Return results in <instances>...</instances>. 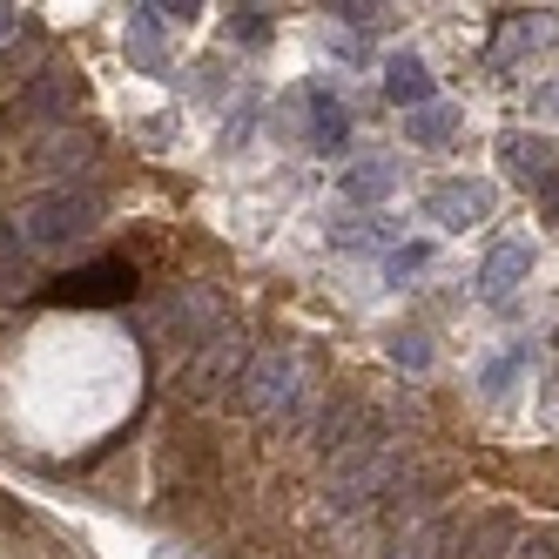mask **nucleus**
I'll list each match as a JSON object with an SVG mask.
<instances>
[{
    "label": "nucleus",
    "instance_id": "6ab92c4d",
    "mask_svg": "<svg viewBox=\"0 0 559 559\" xmlns=\"http://www.w3.org/2000/svg\"><path fill=\"white\" fill-rule=\"evenodd\" d=\"M506 559H559V539H526V546L506 552Z\"/></svg>",
    "mask_w": 559,
    "mask_h": 559
},
{
    "label": "nucleus",
    "instance_id": "6e6552de",
    "mask_svg": "<svg viewBox=\"0 0 559 559\" xmlns=\"http://www.w3.org/2000/svg\"><path fill=\"white\" fill-rule=\"evenodd\" d=\"M425 210H431L438 223L465 229V223H478V216L492 210V189H478V182H452V189H431V195H425Z\"/></svg>",
    "mask_w": 559,
    "mask_h": 559
},
{
    "label": "nucleus",
    "instance_id": "9d476101",
    "mask_svg": "<svg viewBox=\"0 0 559 559\" xmlns=\"http://www.w3.org/2000/svg\"><path fill=\"white\" fill-rule=\"evenodd\" d=\"M526 270H533V243H506V250L486 257V270H478V290H486V297H506Z\"/></svg>",
    "mask_w": 559,
    "mask_h": 559
},
{
    "label": "nucleus",
    "instance_id": "7ed1b4c3",
    "mask_svg": "<svg viewBox=\"0 0 559 559\" xmlns=\"http://www.w3.org/2000/svg\"><path fill=\"white\" fill-rule=\"evenodd\" d=\"M142 324H148V337L210 344V337H223V331H229V317H223L216 290H203V284H182V290H169L163 304H148V310H142Z\"/></svg>",
    "mask_w": 559,
    "mask_h": 559
},
{
    "label": "nucleus",
    "instance_id": "ddd939ff",
    "mask_svg": "<svg viewBox=\"0 0 559 559\" xmlns=\"http://www.w3.org/2000/svg\"><path fill=\"white\" fill-rule=\"evenodd\" d=\"M499 163H506L519 182H539V176L552 169V148H546L539 135H506V142H499Z\"/></svg>",
    "mask_w": 559,
    "mask_h": 559
},
{
    "label": "nucleus",
    "instance_id": "f3484780",
    "mask_svg": "<svg viewBox=\"0 0 559 559\" xmlns=\"http://www.w3.org/2000/svg\"><path fill=\"white\" fill-rule=\"evenodd\" d=\"M229 34H243V41H263V34H270L263 8H236V14H229Z\"/></svg>",
    "mask_w": 559,
    "mask_h": 559
},
{
    "label": "nucleus",
    "instance_id": "423d86ee",
    "mask_svg": "<svg viewBox=\"0 0 559 559\" xmlns=\"http://www.w3.org/2000/svg\"><path fill=\"white\" fill-rule=\"evenodd\" d=\"M135 297V270L129 257H95L82 270H68L48 284V304H129Z\"/></svg>",
    "mask_w": 559,
    "mask_h": 559
},
{
    "label": "nucleus",
    "instance_id": "412c9836",
    "mask_svg": "<svg viewBox=\"0 0 559 559\" xmlns=\"http://www.w3.org/2000/svg\"><path fill=\"white\" fill-rule=\"evenodd\" d=\"M397 357H405V365H412V371H418V365H425V357H431V350H425V344H418V337H405V344H397Z\"/></svg>",
    "mask_w": 559,
    "mask_h": 559
},
{
    "label": "nucleus",
    "instance_id": "2eb2a0df",
    "mask_svg": "<svg viewBox=\"0 0 559 559\" xmlns=\"http://www.w3.org/2000/svg\"><path fill=\"white\" fill-rule=\"evenodd\" d=\"M452 135H459V108H418L412 115V142L431 148V142H452Z\"/></svg>",
    "mask_w": 559,
    "mask_h": 559
},
{
    "label": "nucleus",
    "instance_id": "f03ea898",
    "mask_svg": "<svg viewBox=\"0 0 559 559\" xmlns=\"http://www.w3.org/2000/svg\"><path fill=\"white\" fill-rule=\"evenodd\" d=\"M297 397H304V357H297V344H263L250 357L243 384H236V405H243L250 418H284V412H297Z\"/></svg>",
    "mask_w": 559,
    "mask_h": 559
},
{
    "label": "nucleus",
    "instance_id": "a211bd4d",
    "mask_svg": "<svg viewBox=\"0 0 559 559\" xmlns=\"http://www.w3.org/2000/svg\"><path fill=\"white\" fill-rule=\"evenodd\" d=\"M519 365H526V350H512V357H499V365H486V391L512 384V378H519Z\"/></svg>",
    "mask_w": 559,
    "mask_h": 559
},
{
    "label": "nucleus",
    "instance_id": "4be33fe9",
    "mask_svg": "<svg viewBox=\"0 0 559 559\" xmlns=\"http://www.w3.org/2000/svg\"><path fill=\"white\" fill-rule=\"evenodd\" d=\"M14 27H21V14H14V8H0V41H8Z\"/></svg>",
    "mask_w": 559,
    "mask_h": 559
},
{
    "label": "nucleus",
    "instance_id": "0eeeda50",
    "mask_svg": "<svg viewBox=\"0 0 559 559\" xmlns=\"http://www.w3.org/2000/svg\"><path fill=\"white\" fill-rule=\"evenodd\" d=\"M88 163H95V135L74 129V122H61L41 148H34V169H41V176H74V169H88Z\"/></svg>",
    "mask_w": 559,
    "mask_h": 559
},
{
    "label": "nucleus",
    "instance_id": "39448f33",
    "mask_svg": "<svg viewBox=\"0 0 559 559\" xmlns=\"http://www.w3.org/2000/svg\"><path fill=\"white\" fill-rule=\"evenodd\" d=\"M243 371H250V350H243V337L236 331H223V337H210V344H195V357L182 365V397H195V405H210V397H223V391H236L243 384Z\"/></svg>",
    "mask_w": 559,
    "mask_h": 559
},
{
    "label": "nucleus",
    "instance_id": "f257e3e1",
    "mask_svg": "<svg viewBox=\"0 0 559 559\" xmlns=\"http://www.w3.org/2000/svg\"><path fill=\"white\" fill-rule=\"evenodd\" d=\"M397 486V438L384 431H365L350 452H337V472H331V506L350 512V506H371Z\"/></svg>",
    "mask_w": 559,
    "mask_h": 559
},
{
    "label": "nucleus",
    "instance_id": "f8f14e48",
    "mask_svg": "<svg viewBox=\"0 0 559 559\" xmlns=\"http://www.w3.org/2000/svg\"><path fill=\"white\" fill-rule=\"evenodd\" d=\"M21 115H27V122H34V115H55V129L68 122V108H74V88L61 82V74H41V82H34V88H21V102H14Z\"/></svg>",
    "mask_w": 559,
    "mask_h": 559
},
{
    "label": "nucleus",
    "instance_id": "20e7f679",
    "mask_svg": "<svg viewBox=\"0 0 559 559\" xmlns=\"http://www.w3.org/2000/svg\"><path fill=\"white\" fill-rule=\"evenodd\" d=\"M95 216H102V195L95 189H48L41 203L21 210V229H27L34 250H55V243H68V236H82Z\"/></svg>",
    "mask_w": 559,
    "mask_h": 559
},
{
    "label": "nucleus",
    "instance_id": "9b49d317",
    "mask_svg": "<svg viewBox=\"0 0 559 559\" xmlns=\"http://www.w3.org/2000/svg\"><path fill=\"white\" fill-rule=\"evenodd\" d=\"M445 546H452V526H445V519H418V526H405V533L384 546V559H438Z\"/></svg>",
    "mask_w": 559,
    "mask_h": 559
},
{
    "label": "nucleus",
    "instance_id": "1a4fd4ad",
    "mask_svg": "<svg viewBox=\"0 0 559 559\" xmlns=\"http://www.w3.org/2000/svg\"><path fill=\"white\" fill-rule=\"evenodd\" d=\"M512 539H519L512 519H506V512H486V519H472V526L452 539V552H459V559H506Z\"/></svg>",
    "mask_w": 559,
    "mask_h": 559
},
{
    "label": "nucleus",
    "instance_id": "5701e85b",
    "mask_svg": "<svg viewBox=\"0 0 559 559\" xmlns=\"http://www.w3.org/2000/svg\"><path fill=\"white\" fill-rule=\"evenodd\" d=\"M546 108H552V115H559V88H546Z\"/></svg>",
    "mask_w": 559,
    "mask_h": 559
},
{
    "label": "nucleus",
    "instance_id": "aec40b11",
    "mask_svg": "<svg viewBox=\"0 0 559 559\" xmlns=\"http://www.w3.org/2000/svg\"><path fill=\"white\" fill-rule=\"evenodd\" d=\"M412 270H425V243H412L405 257H391V276H412Z\"/></svg>",
    "mask_w": 559,
    "mask_h": 559
},
{
    "label": "nucleus",
    "instance_id": "4468645a",
    "mask_svg": "<svg viewBox=\"0 0 559 559\" xmlns=\"http://www.w3.org/2000/svg\"><path fill=\"white\" fill-rule=\"evenodd\" d=\"M384 95H391V102H405V108H412V102H425V95H431L425 61H418V55H397V61H391V74H384Z\"/></svg>",
    "mask_w": 559,
    "mask_h": 559
},
{
    "label": "nucleus",
    "instance_id": "dca6fc26",
    "mask_svg": "<svg viewBox=\"0 0 559 559\" xmlns=\"http://www.w3.org/2000/svg\"><path fill=\"white\" fill-rule=\"evenodd\" d=\"M384 189H391V169H384V163H357V169L344 176V195H350V203H378Z\"/></svg>",
    "mask_w": 559,
    "mask_h": 559
}]
</instances>
